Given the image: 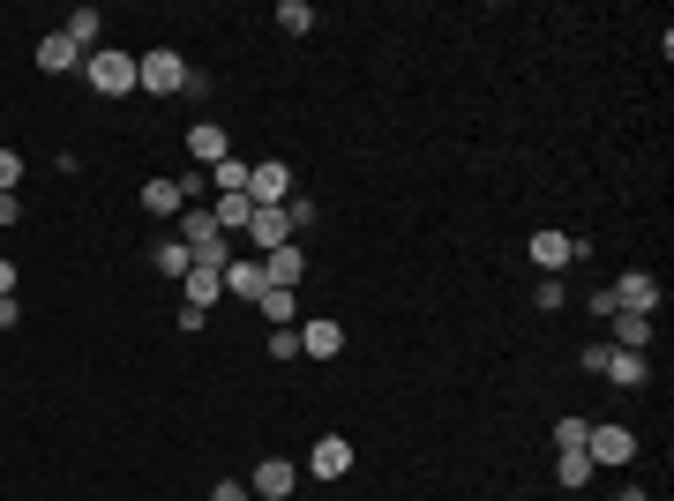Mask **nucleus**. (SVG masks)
I'll list each match as a JSON object with an SVG mask.
<instances>
[{"label":"nucleus","mask_w":674,"mask_h":501,"mask_svg":"<svg viewBox=\"0 0 674 501\" xmlns=\"http://www.w3.org/2000/svg\"><path fill=\"white\" fill-rule=\"evenodd\" d=\"M599 375L615 382V389H644L652 367H644V352H615V344H607V352H599Z\"/></svg>","instance_id":"4468645a"},{"label":"nucleus","mask_w":674,"mask_h":501,"mask_svg":"<svg viewBox=\"0 0 674 501\" xmlns=\"http://www.w3.org/2000/svg\"><path fill=\"white\" fill-rule=\"evenodd\" d=\"M293 487H300V464H285V457H262V464H255V479H248L255 501H285Z\"/></svg>","instance_id":"423d86ee"},{"label":"nucleus","mask_w":674,"mask_h":501,"mask_svg":"<svg viewBox=\"0 0 674 501\" xmlns=\"http://www.w3.org/2000/svg\"><path fill=\"white\" fill-rule=\"evenodd\" d=\"M607 293H615V315H660V277L652 270H622Z\"/></svg>","instance_id":"7ed1b4c3"},{"label":"nucleus","mask_w":674,"mask_h":501,"mask_svg":"<svg viewBox=\"0 0 674 501\" xmlns=\"http://www.w3.org/2000/svg\"><path fill=\"white\" fill-rule=\"evenodd\" d=\"M211 501H255V494L240 487V479H217V487H211Z\"/></svg>","instance_id":"c85d7f7f"},{"label":"nucleus","mask_w":674,"mask_h":501,"mask_svg":"<svg viewBox=\"0 0 674 501\" xmlns=\"http://www.w3.org/2000/svg\"><path fill=\"white\" fill-rule=\"evenodd\" d=\"M15 187H23V158H15V150H0V195H15Z\"/></svg>","instance_id":"bb28decb"},{"label":"nucleus","mask_w":674,"mask_h":501,"mask_svg":"<svg viewBox=\"0 0 674 501\" xmlns=\"http://www.w3.org/2000/svg\"><path fill=\"white\" fill-rule=\"evenodd\" d=\"M135 90H150V98H203V76L172 53V45H158V53H135Z\"/></svg>","instance_id":"f257e3e1"},{"label":"nucleus","mask_w":674,"mask_h":501,"mask_svg":"<svg viewBox=\"0 0 674 501\" xmlns=\"http://www.w3.org/2000/svg\"><path fill=\"white\" fill-rule=\"evenodd\" d=\"M0 299H15V262H0Z\"/></svg>","instance_id":"2f4dec72"},{"label":"nucleus","mask_w":674,"mask_h":501,"mask_svg":"<svg viewBox=\"0 0 674 501\" xmlns=\"http://www.w3.org/2000/svg\"><path fill=\"white\" fill-rule=\"evenodd\" d=\"M143 209H150V217H180V209H188L180 180H143Z\"/></svg>","instance_id":"aec40b11"},{"label":"nucleus","mask_w":674,"mask_h":501,"mask_svg":"<svg viewBox=\"0 0 674 501\" xmlns=\"http://www.w3.org/2000/svg\"><path fill=\"white\" fill-rule=\"evenodd\" d=\"M211 187H217V195H248V158H217Z\"/></svg>","instance_id":"4be33fe9"},{"label":"nucleus","mask_w":674,"mask_h":501,"mask_svg":"<svg viewBox=\"0 0 674 501\" xmlns=\"http://www.w3.org/2000/svg\"><path fill=\"white\" fill-rule=\"evenodd\" d=\"M150 270H158V277H172V285H180V277L195 270V254H188V240H158V248H150Z\"/></svg>","instance_id":"6ab92c4d"},{"label":"nucleus","mask_w":674,"mask_h":501,"mask_svg":"<svg viewBox=\"0 0 674 501\" xmlns=\"http://www.w3.org/2000/svg\"><path fill=\"white\" fill-rule=\"evenodd\" d=\"M180 307H203V315H211L217 299H225V270H211V262H195V270H188V277H180Z\"/></svg>","instance_id":"9b49d317"},{"label":"nucleus","mask_w":674,"mask_h":501,"mask_svg":"<svg viewBox=\"0 0 674 501\" xmlns=\"http://www.w3.org/2000/svg\"><path fill=\"white\" fill-rule=\"evenodd\" d=\"M38 68L45 76H83V45L68 31H53V38H38Z\"/></svg>","instance_id":"6e6552de"},{"label":"nucleus","mask_w":674,"mask_h":501,"mask_svg":"<svg viewBox=\"0 0 674 501\" xmlns=\"http://www.w3.org/2000/svg\"><path fill=\"white\" fill-rule=\"evenodd\" d=\"M255 307H262V315H270L278 330H293V307H300V293H278V285H270V293L255 299Z\"/></svg>","instance_id":"393cba45"},{"label":"nucleus","mask_w":674,"mask_h":501,"mask_svg":"<svg viewBox=\"0 0 674 501\" xmlns=\"http://www.w3.org/2000/svg\"><path fill=\"white\" fill-rule=\"evenodd\" d=\"M532 262H540V277H562L570 270V232H532Z\"/></svg>","instance_id":"a211bd4d"},{"label":"nucleus","mask_w":674,"mask_h":501,"mask_svg":"<svg viewBox=\"0 0 674 501\" xmlns=\"http://www.w3.org/2000/svg\"><path fill=\"white\" fill-rule=\"evenodd\" d=\"M23 217V195H0V225H15Z\"/></svg>","instance_id":"7c9ffc66"},{"label":"nucleus","mask_w":674,"mask_h":501,"mask_svg":"<svg viewBox=\"0 0 674 501\" xmlns=\"http://www.w3.org/2000/svg\"><path fill=\"white\" fill-rule=\"evenodd\" d=\"M307 471H315V479H345V471H352V442H345V434H323V442L307 449Z\"/></svg>","instance_id":"f8f14e48"},{"label":"nucleus","mask_w":674,"mask_h":501,"mask_svg":"<svg viewBox=\"0 0 674 501\" xmlns=\"http://www.w3.org/2000/svg\"><path fill=\"white\" fill-rule=\"evenodd\" d=\"M23 322V299H0V330H15Z\"/></svg>","instance_id":"c756f323"},{"label":"nucleus","mask_w":674,"mask_h":501,"mask_svg":"<svg viewBox=\"0 0 674 501\" xmlns=\"http://www.w3.org/2000/svg\"><path fill=\"white\" fill-rule=\"evenodd\" d=\"M60 31H68V38L83 45V53H98V45H105V15H98V8H76V15H68Z\"/></svg>","instance_id":"412c9836"},{"label":"nucleus","mask_w":674,"mask_h":501,"mask_svg":"<svg viewBox=\"0 0 674 501\" xmlns=\"http://www.w3.org/2000/svg\"><path fill=\"white\" fill-rule=\"evenodd\" d=\"M585 434H592V419H577V412L554 419V449H585Z\"/></svg>","instance_id":"a878e982"},{"label":"nucleus","mask_w":674,"mask_h":501,"mask_svg":"<svg viewBox=\"0 0 674 501\" xmlns=\"http://www.w3.org/2000/svg\"><path fill=\"white\" fill-rule=\"evenodd\" d=\"M615 501H652V494H644V487H622V494H615Z\"/></svg>","instance_id":"473e14b6"},{"label":"nucleus","mask_w":674,"mask_h":501,"mask_svg":"<svg viewBox=\"0 0 674 501\" xmlns=\"http://www.w3.org/2000/svg\"><path fill=\"white\" fill-rule=\"evenodd\" d=\"M300 352L307 360H337L345 352V322H300Z\"/></svg>","instance_id":"2eb2a0df"},{"label":"nucleus","mask_w":674,"mask_h":501,"mask_svg":"<svg viewBox=\"0 0 674 501\" xmlns=\"http://www.w3.org/2000/svg\"><path fill=\"white\" fill-rule=\"evenodd\" d=\"M203 209H211V225L225 232V240H240V232H248V217H255L248 195H217V203H203Z\"/></svg>","instance_id":"dca6fc26"},{"label":"nucleus","mask_w":674,"mask_h":501,"mask_svg":"<svg viewBox=\"0 0 674 501\" xmlns=\"http://www.w3.org/2000/svg\"><path fill=\"white\" fill-rule=\"evenodd\" d=\"M585 457L592 464H637V434L622 426V419H599V426L585 434Z\"/></svg>","instance_id":"20e7f679"},{"label":"nucleus","mask_w":674,"mask_h":501,"mask_svg":"<svg viewBox=\"0 0 674 501\" xmlns=\"http://www.w3.org/2000/svg\"><path fill=\"white\" fill-rule=\"evenodd\" d=\"M225 293H233V299H262V293H270L262 262H240V254H233V262H225Z\"/></svg>","instance_id":"f3484780"},{"label":"nucleus","mask_w":674,"mask_h":501,"mask_svg":"<svg viewBox=\"0 0 674 501\" xmlns=\"http://www.w3.org/2000/svg\"><path fill=\"white\" fill-rule=\"evenodd\" d=\"M270 360H300V330H270Z\"/></svg>","instance_id":"cd10ccee"},{"label":"nucleus","mask_w":674,"mask_h":501,"mask_svg":"<svg viewBox=\"0 0 674 501\" xmlns=\"http://www.w3.org/2000/svg\"><path fill=\"white\" fill-rule=\"evenodd\" d=\"M554 479H562V487H585L592 457H585V449H554Z\"/></svg>","instance_id":"5701e85b"},{"label":"nucleus","mask_w":674,"mask_h":501,"mask_svg":"<svg viewBox=\"0 0 674 501\" xmlns=\"http://www.w3.org/2000/svg\"><path fill=\"white\" fill-rule=\"evenodd\" d=\"M278 31L307 38V31H315V8H307V0H278Z\"/></svg>","instance_id":"b1692460"},{"label":"nucleus","mask_w":674,"mask_h":501,"mask_svg":"<svg viewBox=\"0 0 674 501\" xmlns=\"http://www.w3.org/2000/svg\"><path fill=\"white\" fill-rule=\"evenodd\" d=\"M607 322H615V337H607L615 352H652V330H660V315H607Z\"/></svg>","instance_id":"ddd939ff"},{"label":"nucleus","mask_w":674,"mask_h":501,"mask_svg":"<svg viewBox=\"0 0 674 501\" xmlns=\"http://www.w3.org/2000/svg\"><path fill=\"white\" fill-rule=\"evenodd\" d=\"M180 143H188V158H195L203 172H211L217 158H233V143H225V127H217V121H195L188 135H180Z\"/></svg>","instance_id":"1a4fd4ad"},{"label":"nucleus","mask_w":674,"mask_h":501,"mask_svg":"<svg viewBox=\"0 0 674 501\" xmlns=\"http://www.w3.org/2000/svg\"><path fill=\"white\" fill-rule=\"evenodd\" d=\"M240 240H248V248H262V254H278L285 240H300V232H293V217H285L278 203H255V217H248V232H240Z\"/></svg>","instance_id":"39448f33"},{"label":"nucleus","mask_w":674,"mask_h":501,"mask_svg":"<svg viewBox=\"0 0 674 501\" xmlns=\"http://www.w3.org/2000/svg\"><path fill=\"white\" fill-rule=\"evenodd\" d=\"M83 83L98 90V98H127V90H135V53H121V45L83 53Z\"/></svg>","instance_id":"f03ea898"},{"label":"nucleus","mask_w":674,"mask_h":501,"mask_svg":"<svg viewBox=\"0 0 674 501\" xmlns=\"http://www.w3.org/2000/svg\"><path fill=\"white\" fill-rule=\"evenodd\" d=\"M285 195H293V172L278 166V158L248 166V203H278V209H285Z\"/></svg>","instance_id":"0eeeda50"},{"label":"nucleus","mask_w":674,"mask_h":501,"mask_svg":"<svg viewBox=\"0 0 674 501\" xmlns=\"http://www.w3.org/2000/svg\"><path fill=\"white\" fill-rule=\"evenodd\" d=\"M262 277H270L278 293H300V277H307V254H300V240H285L278 254H262Z\"/></svg>","instance_id":"9d476101"}]
</instances>
